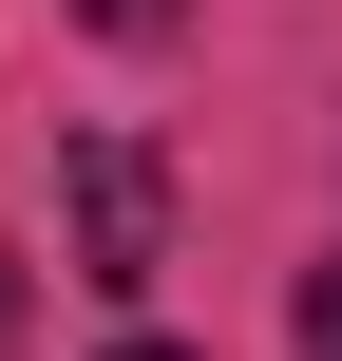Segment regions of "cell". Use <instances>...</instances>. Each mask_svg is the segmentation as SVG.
I'll return each mask as SVG.
<instances>
[{
    "label": "cell",
    "mask_w": 342,
    "mask_h": 361,
    "mask_svg": "<svg viewBox=\"0 0 342 361\" xmlns=\"http://www.w3.org/2000/svg\"><path fill=\"white\" fill-rule=\"evenodd\" d=\"M57 190H76V286L152 305V286H171V171H152V133H76Z\"/></svg>",
    "instance_id": "obj_1"
},
{
    "label": "cell",
    "mask_w": 342,
    "mask_h": 361,
    "mask_svg": "<svg viewBox=\"0 0 342 361\" xmlns=\"http://www.w3.org/2000/svg\"><path fill=\"white\" fill-rule=\"evenodd\" d=\"M305 361H342V267H324V286H305Z\"/></svg>",
    "instance_id": "obj_2"
},
{
    "label": "cell",
    "mask_w": 342,
    "mask_h": 361,
    "mask_svg": "<svg viewBox=\"0 0 342 361\" xmlns=\"http://www.w3.org/2000/svg\"><path fill=\"white\" fill-rule=\"evenodd\" d=\"M95 361H190V343H95Z\"/></svg>",
    "instance_id": "obj_3"
},
{
    "label": "cell",
    "mask_w": 342,
    "mask_h": 361,
    "mask_svg": "<svg viewBox=\"0 0 342 361\" xmlns=\"http://www.w3.org/2000/svg\"><path fill=\"white\" fill-rule=\"evenodd\" d=\"M0 324H19V247H0Z\"/></svg>",
    "instance_id": "obj_4"
}]
</instances>
